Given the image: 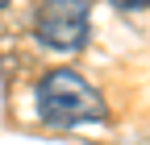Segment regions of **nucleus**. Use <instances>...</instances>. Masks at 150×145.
I'll list each match as a JSON object with an SVG mask.
<instances>
[{
  "label": "nucleus",
  "instance_id": "nucleus-1",
  "mask_svg": "<svg viewBox=\"0 0 150 145\" xmlns=\"http://www.w3.org/2000/svg\"><path fill=\"white\" fill-rule=\"evenodd\" d=\"M38 116L50 129H71V124L104 120L108 108H104V96L83 75H75V70H50L38 83Z\"/></svg>",
  "mask_w": 150,
  "mask_h": 145
},
{
  "label": "nucleus",
  "instance_id": "nucleus-2",
  "mask_svg": "<svg viewBox=\"0 0 150 145\" xmlns=\"http://www.w3.org/2000/svg\"><path fill=\"white\" fill-rule=\"evenodd\" d=\"M88 25H92V8L88 0H46L38 8V38L50 50H79L88 42Z\"/></svg>",
  "mask_w": 150,
  "mask_h": 145
},
{
  "label": "nucleus",
  "instance_id": "nucleus-3",
  "mask_svg": "<svg viewBox=\"0 0 150 145\" xmlns=\"http://www.w3.org/2000/svg\"><path fill=\"white\" fill-rule=\"evenodd\" d=\"M108 4H117V8H146L150 0H108Z\"/></svg>",
  "mask_w": 150,
  "mask_h": 145
},
{
  "label": "nucleus",
  "instance_id": "nucleus-4",
  "mask_svg": "<svg viewBox=\"0 0 150 145\" xmlns=\"http://www.w3.org/2000/svg\"><path fill=\"white\" fill-rule=\"evenodd\" d=\"M4 4H8V0H0V8H4Z\"/></svg>",
  "mask_w": 150,
  "mask_h": 145
}]
</instances>
